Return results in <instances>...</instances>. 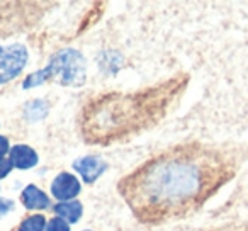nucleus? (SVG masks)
Listing matches in <instances>:
<instances>
[{
  "instance_id": "2",
  "label": "nucleus",
  "mask_w": 248,
  "mask_h": 231,
  "mask_svg": "<svg viewBox=\"0 0 248 231\" xmlns=\"http://www.w3.org/2000/svg\"><path fill=\"white\" fill-rule=\"evenodd\" d=\"M189 78L173 77L136 92H109L89 100L80 112L82 138L107 146L153 128L184 93Z\"/></svg>"
},
{
  "instance_id": "6",
  "label": "nucleus",
  "mask_w": 248,
  "mask_h": 231,
  "mask_svg": "<svg viewBox=\"0 0 248 231\" xmlns=\"http://www.w3.org/2000/svg\"><path fill=\"white\" fill-rule=\"evenodd\" d=\"M73 169L83 177L87 184H92L95 179H99L107 169V163L104 160L97 158V156H85V158H78L73 163Z\"/></svg>"
},
{
  "instance_id": "13",
  "label": "nucleus",
  "mask_w": 248,
  "mask_h": 231,
  "mask_svg": "<svg viewBox=\"0 0 248 231\" xmlns=\"http://www.w3.org/2000/svg\"><path fill=\"white\" fill-rule=\"evenodd\" d=\"M12 169V162L9 158H0V179H4Z\"/></svg>"
},
{
  "instance_id": "5",
  "label": "nucleus",
  "mask_w": 248,
  "mask_h": 231,
  "mask_svg": "<svg viewBox=\"0 0 248 231\" xmlns=\"http://www.w3.org/2000/svg\"><path fill=\"white\" fill-rule=\"evenodd\" d=\"M51 192L58 200L66 202V200H70V199H73L75 196H78L80 182L72 175V173L63 172V173H60L55 180H53Z\"/></svg>"
},
{
  "instance_id": "7",
  "label": "nucleus",
  "mask_w": 248,
  "mask_h": 231,
  "mask_svg": "<svg viewBox=\"0 0 248 231\" xmlns=\"http://www.w3.org/2000/svg\"><path fill=\"white\" fill-rule=\"evenodd\" d=\"M11 162L12 167H17V169H31L38 163V155L29 146L17 145L11 150Z\"/></svg>"
},
{
  "instance_id": "3",
  "label": "nucleus",
  "mask_w": 248,
  "mask_h": 231,
  "mask_svg": "<svg viewBox=\"0 0 248 231\" xmlns=\"http://www.w3.org/2000/svg\"><path fill=\"white\" fill-rule=\"evenodd\" d=\"M49 78L58 80L60 83H65V85H80L85 80V60H83V56L75 49H66L49 63L48 68L31 75L22 85H24V89H28V87L39 85Z\"/></svg>"
},
{
  "instance_id": "12",
  "label": "nucleus",
  "mask_w": 248,
  "mask_h": 231,
  "mask_svg": "<svg viewBox=\"0 0 248 231\" xmlns=\"http://www.w3.org/2000/svg\"><path fill=\"white\" fill-rule=\"evenodd\" d=\"M209 231H248V223H241V224H228V226H221V228H214Z\"/></svg>"
},
{
  "instance_id": "8",
  "label": "nucleus",
  "mask_w": 248,
  "mask_h": 231,
  "mask_svg": "<svg viewBox=\"0 0 248 231\" xmlns=\"http://www.w3.org/2000/svg\"><path fill=\"white\" fill-rule=\"evenodd\" d=\"M21 200L28 209H46L49 207V199L43 190H39L36 185H28L22 190Z\"/></svg>"
},
{
  "instance_id": "10",
  "label": "nucleus",
  "mask_w": 248,
  "mask_h": 231,
  "mask_svg": "<svg viewBox=\"0 0 248 231\" xmlns=\"http://www.w3.org/2000/svg\"><path fill=\"white\" fill-rule=\"evenodd\" d=\"M45 216L43 214H32L28 216L19 226V231H43L45 230Z\"/></svg>"
},
{
  "instance_id": "15",
  "label": "nucleus",
  "mask_w": 248,
  "mask_h": 231,
  "mask_svg": "<svg viewBox=\"0 0 248 231\" xmlns=\"http://www.w3.org/2000/svg\"><path fill=\"white\" fill-rule=\"evenodd\" d=\"M9 152V141L7 138L0 136V158H4V155Z\"/></svg>"
},
{
  "instance_id": "9",
  "label": "nucleus",
  "mask_w": 248,
  "mask_h": 231,
  "mask_svg": "<svg viewBox=\"0 0 248 231\" xmlns=\"http://www.w3.org/2000/svg\"><path fill=\"white\" fill-rule=\"evenodd\" d=\"M55 213L58 214L62 219H66L70 223H75L80 219L83 213V207L80 204V200H66V202H60L55 207Z\"/></svg>"
},
{
  "instance_id": "4",
  "label": "nucleus",
  "mask_w": 248,
  "mask_h": 231,
  "mask_svg": "<svg viewBox=\"0 0 248 231\" xmlns=\"http://www.w3.org/2000/svg\"><path fill=\"white\" fill-rule=\"evenodd\" d=\"M28 62V49L21 45L0 48V83H7L22 72Z\"/></svg>"
},
{
  "instance_id": "11",
  "label": "nucleus",
  "mask_w": 248,
  "mask_h": 231,
  "mask_svg": "<svg viewBox=\"0 0 248 231\" xmlns=\"http://www.w3.org/2000/svg\"><path fill=\"white\" fill-rule=\"evenodd\" d=\"M46 231H70V226L62 217H53L46 226Z\"/></svg>"
},
{
  "instance_id": "14",
  "label": "nucleus",
  "mask_w": 248,
  "mask_h": 231,
  "mask_svg": "<svg viewBox=\"0 0 248 231\" xmlns=\"http://www.w3.org/2000/svg\"><path fill=\"white\" fill-rule=\"evenodd\" d=\"M12 207H14V202H12V200L0 199V216H4L5 213H9Z\"/></svg>"
},
{
  "instance_id": "1",
  "label": "nucleus",
  "mask_w": 248,
  "mask_h": 231,
  "mask_svg": "<svg viewBox=\"0 0 248 231\" xmlns=\"http://www.w3.org/2000/svg\"><path fill=\"white\" fill-rule=\"evenodd\" d=\"M236 173V160L214 146L177 145L146 160L119 180L135 217L162 224L194 214Z\"/></svg>"
}]
</instances>
